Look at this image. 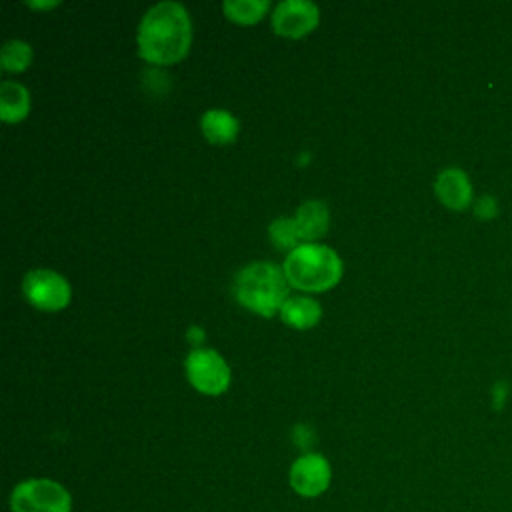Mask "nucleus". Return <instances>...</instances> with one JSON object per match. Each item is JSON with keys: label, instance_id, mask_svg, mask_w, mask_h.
Segmentation results:
<instances>
[{"label": "nucleus", "instance_id": "6", "mask_svg": "<svg viewBox=\"0 0 512 512\" xmlns=\"http://www.w3.org/2000/svg\"><path fill=\"white\" fill-rule=\"evenodd\" d=\"M332 482V466L326 456L318 452H304L288 470L290 488L302 498L322 496Z\"/></svg>", "mask_w": 512, "mask_h": 512}, {"label": "nucleus", "instance_id": "10", "mask_svg": "<svg viewBox=\"0 0 512 512\" xmlns=\"http://www.w3.org/2000/svg\"><path fill=\"white\" fill-rule=\"evenodd\" d=\"M302 244L306 240H318L328 230V208L320 200L304 202L294 216Z\"/></svg>", "mask_w": 512, "mask_h": 512}, {"label": "nucleus", "instance_id": "11", "mask_svg": "<svg viewBox=\"0 0 512 512\" xmlns=\"http://www.w3.org/2000/svg\"><path fill=\"white\" fill-rule=\"evenodd\" d=\"M320 316H322L320 304L306 296L288 298L280 308V318L284 320V324L292 328H310L320 320Z\"/></svg>", "mask_w": 512, "mask_h": 512}, {"label": "nucleus", "instance_id": "9", "mask_svg": "<svg viewBox=\"0 0 512 512\" xmlns=\"http://www.w3.org/2000/svg\"><path fill=\"white\" fill-rule=\"evenodd\" d=\"M434 192L438 200L450 210H466L472 202V184L464 170L444 168L434 182Z\"/></svg>", "mask_w": 512, "mask_h": 512}, {"label": "nucleus", "instance_id": "13", "mask_svg": "<svg viewBox=\"0 0 512 512\" xmlns=\"http://www.w3.org/2000/svg\"><path fill=\"white\" fill-rule=\"evenodd\" d=\"M30 96L22 84L2 82L0 86V116L4 122H18L28 114Z\"/></svg>", "mask_w": 512, "mask_h": 512}, {"label": "nucleus", "instance_id": "12", "mask_svg": "<svg viewBox=\"0 0 512 512\" xmlns=\"http://www.w3.org/2000/svg\"><path fill=\"white\" fill-rule=\"evenodd\" d=\"M238 120L226 110H208L202 116V132L212 144H230L238 134Z\"/></svg>", "mask_w": 512, "mask_h": 512}, {"label": "nucleus", "instance_id": "14", "mask_svg": "<svg viewBox=\"0 0 512 512\" xmlns=\"http://www.w3.org/2000/svg\"><path fill=\"white\" fill-rule=\"evenodd\" d=\"M268 6L270 4L266 0H228L222 4L226 16L240 24L258 22L268 10Z\"/></svg>", "mask_w": 512, "mask_h": 512}, {"label": "nucleus", "instance_id": "4", "mask_svg": "<svg viewBox=\"0 0 512 512\" xmlns=\"http://www.w3.org/2000/svg\"><path fill=\"white\" fill-rule=\"evenodd\" d=\"M10 512H72V494L52 478H26L8 498Z\"/></svg>", "mask_w": 512, "mask_h": 512}, {"label": "nucleus", "instance_id": "17", "mask_svg": "<svg viewBox=\"0 0 512 512\" xmlns=\"http://www.w3.org/2000/svg\"><path fill=\"white\" fill-rule=\"evenodd\" d=\"M474 214L480 218V220H490L498 214V202L494 196H482L478 198V202L474 204Z\"/></svg>", "mask_w": 512, "mask_h": 512}, {"label": "nucleus", "instance_id": "15", "mask_svg": "<svg viewBox=\"0 0 512 512\" xmlns=\"http://www.w3.org/2000/svg\"><path fill=\"white\" fill-rule=\"evenodd\" d=\"M270 240L280 248V250H296L302 246V238L298 234L294 218H278L270 224L268 228Z\"/></svg>", "mask_w": 512, "mask_h": 512}, {"label": "nucleus", "instance_id": "8", "mask_svg": "<svg viewBox=\"0 0 512 512\" xmlns=\"http://www.w3.org/2000/svg\"><path fill=\"white\" fill-rule=\"evenodd\" d=\"M320 20V10L308 0H284L274 8L272 28L280 36L300 38L316 28Z\"/></svg>", "mask_w": 512, "mask_h": 512}, {"label": "nucleus", "instance_id": "2", "mask_svg": "<svg viewBox=\"0 0 512 512\" xmlns=\"http://www.w3.org/2000/svg\"><path fill=\"white\" fill-rule=\"evenodd\" d=\"M234 292L238 302L248 310L274 316L288 300V278L272 262H254L236 276Z\"/></svg>", "mask_w": 512, "mask_h": 512}, {"label": "nucleus", "instance_id": "16", "mask_svg": "<svg viewBox=\"0 0 512 512\" xmlns=\"http://www.w3.org/2000/svg\"><path fill=\"white\" fill-rule=\"evenodd\" d=\"M2 68L8 72L24 70L32 60V48L22 40H10L2 48Z\"/></svg>", "mask_w": 512, "mask_h": 512}, {"label": "nucleus", "instance_id": "1", "mask_svg": "<svg viewBox=\"0 0 512 512\" xmlns=\"http://www.w3.org/2000/svg\"><path fill=\"white\" fill-rule=\"evenodd\" d=\"M190 16L178 2L154 4L138 26V52L152 64H174L188 54Z\"/></svg>", "mask_w": 512, "mask_h": 512}, {"label": "nucleus", "instance_id": "18", "mask_svg": "<svg viewBox=\"0 0 512 512\" xmlns=\"http://www.w3.org/2000/svg\"><path fill=\"white\" fill-rule=\"evenodd\" d=\"M312 438H314V434H312V430H310L308 426H302V424H300V426L294 428V440H296L298 446L308 448L310 442H312Z\"/></svg>", "mask_w": 512, "mask_h": 512}, {"label": "nucleus", "instance_id": "7", "mask_svg": "<svg viewBox=\"0 0 512 512\" xmlns=\"http://www.w3.org/2000/svg\"><path fill=\"white\" fill-rule=\"evenodd\" d=\"M24 294L40 310H60L70 302V284L54 270L38 268L24 276Z\"/></svg>", "mask_w": 512, "mask_h": 512}, {"label": "nucleus", "instance_id": "3", "mask_svg": "<svg viewBox=\"0 0 512 512\" xmlns=\"http://www.w3.org/2000/svg\"><path fill=\"white\" fill-rule=\"evenodd\" d=\"M284 274L294 288L306 292H324L342 276L338 254L322 244H302L284 260Z\"/></svg>", "mask_w": 512, "mask_h": 512}, {"label": "nucleus", "instance_id": "5", "mask_svg": "<svg viewBox=\"0 0 512 512\" xmlns=\"http://www.w3.org/2000/svg\"><path fill=\"white\" fill-rule=\"evenodd\" d=\"M186 376L202 394H222L230 384V368L226 360L210 348L192 350L186 358Z\"/></svg>", "mask_w": 512, "mask_h": 512}]
</instances>
